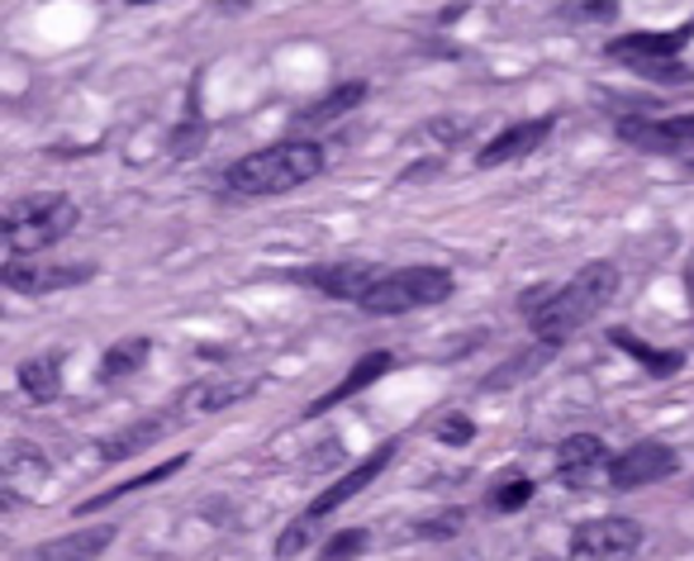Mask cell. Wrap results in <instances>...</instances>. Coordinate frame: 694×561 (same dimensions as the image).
I'll return each instance as SVG.
<instances>
[{
	"label": "cell",
	"mask_w": 694,
	"mask_h": 561,
	"mask_svg": "<svg viewBox=\"0 0 694 561\" xmlns=\"http://www.w3.org/2000/svg\"><path fill=\"white\" fill-rule=\"evenodd\" d=\"M618 291V267L614 262H585V267L566 280L561 291H551L547 301L532 309V338L538 343H566L576 328H585L595 314L614 301Z\"/></svg>",
	"instance_id": "cell-1"
},
{
	"label": "cell",
	"mask_w": 694,
	"mask_h": 561,
	"mask_svg": "<svg viewBox=\"0 0 694 561\" xmlns=\"http://www.w3.org/2000/svg\"><path fill=\"white\" fill-rule=\"evenodd\" d=\"M324 171V152L319 144H272L262 152H247L238 157L234 167L224 171V190L228 196H243V200H257V196H286V190L314 181Z\"/></svg>",
	"instance_id": "cell-2"
},
{
	"label": "cell",
	"mask_w": 694,
	"mask_h": 561,
	"mask_svg": "<svg viewBox=\"0 0 694 561\" xmlns=\"http://www.w3.org/2000/svg\"><path fill=\"white\" fill-rule=\"evenodd\" d=\"M81 209L77 200L67 196H25V200H10L6 205V243L10 253H43L52 248L58 238H67L77 229Z\"/></svg>",
	"instance_id": "cell-3"
},
{
	"label": "cell",
	"mask_w": 694,
	"mask_h": 561,
	"mask_svg": "<svg viewBox=\"0 0 694 561\" xmlns=\"http://www.w3.org/2000/svg\"><path fill=\"white\" fill-rule=\"evenodd\" d=\"M395 452H400V443H381L377 452H371V457H362L358 466H352L343 481H333V485L324 490V495H319V500L310 504V510L300 514V519L291 523L286 533H281L276 552H281V557H295V552H300V548H305V542L314 538V529H319V523H324L333 510H343V504H348L352 495H362V490H366L371 481H377V476H381V471H385L390 462H395Z\"/></svg>",
	"instance_id": "cell-4"
},
{
	"label": "cell",
	"mask_w": 694,
	"mask_h": 561,
	"mask_svg": "<svg viewBox=\"0 0 694 561\" xmlns=\"http://www.w3.org/2000/svg\"><path fill=\"white\" fill-rule=\"evenodd\" d=\"M452 295V272L442 267H404V272H385L381 286L366 295L362 309L366 314H409V309H423V305H438Z\"/></svg>",
	"instance_id": "cell-5"
},
{
	"label": "cell",
	"mask_w": 694,
	"mask_h": 561,
	"mask_svg": "<svg viewBox=\"0 0 694 561\" xmlns=\"http://www.w3.org/2000/svg\"><path fill=\"white\" fill-rule=\"evenodd\" d=\"M637 542H643V523L637 519H590L580 523L571 533V557L576 561H618L637 552Z\"/></svg>",
	"instance_id": "cell-6"
},
{
	"label": "cell",
	"mask_w": 694,
	"mask_h": 561,
	"mask_svg": "<svg viewBox=\"0 0 694 561\" xmlns=\"http://www.w3.org/2000/svg\"><path fill=\"white\" fill-rule=\"evenodd\" d=\"M91 262H20L10 257L6 262V286L20 291V295H52V291H67V286H81L91 280Z\"/></svg>",
	"instance_id": "cell-7"
},
{
	"label": "cell",
	"mask_w": 694,
	"mask_h": 561,
	"mask_svg": "<svg viewBox=\"0 0 694 561\" xmlns=\"http://www.w3.org/2000/svg\"><path fill=\"white\" fill-rule=\"evenodd\" d=\"M675 471V452L666 443H637L628 452H618L609 462V485L614 490H637V485H656Z\"/></svg>",
	"instance_id": "cell-8"
},
{
	"label": "cell",
	"mask_w": 694,
	"mask_h": 561,
	"mask_svg": "<svg viewBox=\"0 0 694 561\" xmlns=\"http://www.w3.org/2000/svg\"><path fill=\"white\" fill-rule=\"evenodd\" d=\"M618 138L647 152H675L694 144V115H671V119H618Z\"/></svg>",
	"instance_id": "cell-9"
},
{
	"label": "cell",
	"mask_w": 694,
	"mask_h": 561,
	"mask_svg": "<svg viewBox=\"0 0 694 561\" xmlns=\"http://www.w3.org/2000/svg\"><path fill=\"white\" fill-rule=\"evenodd\" d=\"M310 286H319L324 295H338V301H366L371 291L381 286V267L377 262H333V267H310Z\"/></svg>",
	"instance_id": "cell-10"
},
{
	"label": "cell",
	"mask_w": 694,
	"mask_h": 561,
	"mask_svg": "<svg viewBox=\"0 0 694 561\" xmlns=\"http://www.w3.org/2000/svg\"><path fill=\"white\" fill-rule=\"evenodd\" d=\"M690 33H694V24L666 29V33H623V39H614L604 52H609L614 62H628V67H637V62H666V58L681 52V43H690Z\"/></svg>",
	"instance_id": "cell-11"
},
{
	"label": "cell",
	"mask_w": 694,
	"mask_h": 561,
	"mask_svg": "<svg viewBox=\"0 0 694 561\" xmlns=\"http://www.w3.org/2000/svg\"><path fill=\"white\" fill-rule=\"evenodd\" d=\"M547 134H551V119H524V125H509L476 152V163L480 167H505V163H514V157H528Z\"/></svg>",
	"instance_id": "cell-12"
},
{
	"label": "cell",
	"mask_w": 694,
	"mask_h": 561,
	"mask_svg": "<svg viewBox=\"0 0 694 561\" xmlns=\"http://www.w3.org/2000/svg\"><path fill=\"white\" fill-rule=\"evenodd\" d=\"M110 542H115V523H96V529H77V533L43 542L39 561H96Z\"/></svg>",
	"instance_id": "cell-13"
},
{
	"label": "cell",
	"mask_w": 694,
	"mask_h": 561,
	"mask_svg": "<svg viewBox=\"0 0 694 561\" xmlns=\"http://www.w3.org/2000/svg\"><path fill=\"white\" fill-rule=\"evenodd\" d=\"M557 462H561V481H590L599 466H609V452H604V443L595 433H576V437H566L561 452H557Z\"/></svg>",
	"instance_id": "cell-14"
},
{
	"label": "cell",
	"mask_w": 694,
	"mask_h": 561,
	"mask_svg": "<svg viewBox=\"0 0 694 561\" xmlns=\"http://www.w3.org/2000/svg\"><path fill=\"white\" fill-rule=\"evenodd\" d=\"M390 372V353H366V357H358V366L333 385L329 395H319L314 405H310V414H324V410H333V405H343V400H352V395H362L371 381H381Z\"/></svg>",
	"instance_id": "cell-15"
},
{
	"label": "cell",
	"mask_w": 694,
	"mask_h": 561,
	"mask_svg": "<svg viewBox=\"0 0 694 561\" xmlns=\"http://www.w3.org/2000/svg\"><path fill=\"white\" fill-rule=\"evenodd\" d=\"M172 414H157V419H144V424H134V429H124L119 437H105L100 443V462H129L138 457L144 447H153L163 433H172Z\"/></svg>",
	"instance_id": "cell-16"
},
{
	"label": "cell",
	"mask_w": 694,
	"mask_h": 561,
	"mask_svg": "<svg viewBox=\"0 0 694 561\" xmlns=\"http://www.w3.org/2000/svg\"><path fill=\"white\" fill-rule=\"evenodd\" d=\"M366 100V86L362 81H348V86H338V91H329L319 105H310L305 115H300V125H333L338 115H348L352 105H362Z\"/></svg>",
	"instance_id": "cell-17"
},
{
	"label": "cell",
	"mask_w": 694,
	"mask_h": 561,
	"mask_svg": "<svg viewBox=\"0 0 694 561\" xmlns=\"http://www.w3.org/2000/svg\"><path fill=\"white\" fill-rule=\"evenodd\" d=\"M148 353H153V343L148 338H124V343H115L110 353L100 357V376L105 381H119V376H134L138 366L148 362Z\"/></svg>",
	"instance_id": "cell-18"
},
{
	"label": "cell",
	"mask_w": 694,
	"mask_h": 561,
	"mask_svg": "<svg viewBox=\"0 0 694 561\" xmlns=\"http://www.w3.org/2000/svg\"><path fill=\"white\" fill-rule=\"evenodd\" d=\"M43 476H48V457L33 443H10L6 447V481H10V490L20 481H43Z\"/></svg>",
	"instance_id": "cell-19"
},
{
	"label": "cell",
	"mask_w": 694,
	"mask_h": 561,
	"mask_svg": "<svg viewBox=\"0 0 694 561\" xmlns=\"http://www.w3.org/2000/svg\"><path fill=\"white\" fill-rule=\"evenodd\" d=\"M20 385H25V395L29 400H52L58 395V357H29L20 362Z\"/></svg>",
	"instance_id": "cell-20"
},
{
	"label": "cell",
	"mask_w": 694,
	"mask_h": 561,
	"mask_svg": "<svg viewBox=\"0 0 694 561\" xmlns=\"http://www.w3.org/2000/svg\"><path fill=\"white\" fill-rule=\"evenodd\" d=\"M182 462H190V457H172V462H163L157 471H138V476L119 481L115 490H100V495H96V500H86L81 510H100V504H110V500H119V495H129V490H144V485H153V481H167V476H176V471H182Z\"/></svg>",
	"instance_id": "cell-21"
},
{
	"label": "cell",
	"mask_w": 694,
	"mask_h": 561,
	"mask_svg": "<svg viewBox=\"0 0 694 561\" xmlns=\"http://www.w3.org/2000/svg\"><path fill=\"white\" fill-rule=\"evenodd\" d=\"M253 385H224V381H205V385H195V391L186 395V410H224V405H234V400H243Z\"/></svg>",
	"instance_id": "cell-22"
},
{
	"label": "cell",
	"mask_w": 694,
	"mask_h": 561,
	"mask_svg": "<svg viewBox=\"0 0 694 561\" xmlns=\"http://www.w3.org/2000/svg\"><path fill=\"white\" fill-rule=\"evenodd\" d=\"M551 353H557V347H551V343H543L538 353H524V357H514L509 366H500V372H490V376H486V391H509V385L519 381L524 372H538V366H543Z\"/></svg>",
	"instance_id": "cell-23"
},
{
	"label": "cell",
	"mask_w": 694,
	"mask_h": 561,
	"mask_svg": "<svg viewBox=\"0 0 694 561\" xmlns=\"http://www.w3.org/2000/svg\"><path fill=\"white\" fill-rule=\"evenodd\" d=\"M614 343H623V353L628 357H637V362H647L656 376H666V372H675V366H681V353H656V347H647V343H637L628 328H618L614 333Z\"/></svg>",
	"instance_id": "cell-24"
},
{
	"label": "cell",
	"mask_w": 694,
	"mask_h": 561,
	"mask_svg": "<svg viewBox=\"0 0 694 561\" xmlns=\"http://www.w3.org/2000/svg\"><path fill=\"white\" fill-rule=\"evenodd\" d=\"M528 500H532V481H524V476L500 485V490H490V510L495 514H519Z\"/></svg>",
	"instance_id": "cell-25"
},
{
	"label": "cell",
	"mask_w": 694,
	"mask_h": 561,
	"mask_svg": "<svg viewBox=\"0 0 694 561\" xmlns=\"http://www.w3.org/2000/svg\"><path fill=\"white\" fill-rule=\"evenodd\" d=\"M561 14H571V20H614L618 0H561Z\"/></svg>",
	"instance_id": "cell-26"
},
{
	"label": "cell",
	"mask_w": 694,
	"mask_h": 561,
	"mask_svg": "<svg viewBox=\"0 0 694 561\" xmlns=\"http://www.w3.org/2000/svg\"><path fill=\"white\" fill-rule=\"evenodd\" d=\"M366 548V533L362 529H348V533H333V542L324 548V561H348Z\"/></svg>",
	"instance_id": "cell-27"
},
{
	"label": "cell",
	"mask_w": 694,
	"mask_h": 561,
	"mask_svg": "<svg viewBox=\"0 0 694 561\" xmlns=\"http://www.w3.org/2000/svg\"><path fill=\"white\" fill-rule=\"evenodd\" d=\"M633 72H637V77H656V81H671V86H675V81H690V67H675L671 58H666V62H637Z\"/></svg>",
	"instance_id": "cell-28"
},
{
	"label": "cell",
	"mask_w": 694,
	"mask_h": 561,
	"mask_svg": "<svg viewBox=\"0 0 694 561\" xmlns=\"http://www.w3.org/2000/svg\"><path fill=\"white\" fill-rule=\"evenodd\" d=\"M471 419H461V414H452V419H442V429H438V437L442 443H471Z\"/></svg>",
	"instance_id": "cell-29"
},
{
	"label": "cell",
	"mask_w": 694,
	"mask_h": 561,
	"mask_svg": "<svg viewBox=\"0 0 694 561\" xmlns=\"http://www.w3.org/2000/svg\"><path fill=\"white\" fill-rule=\"evenodd\" d=\"M461 529V514H442V519H433V523H419V533L423 538H438V533H457Z\"/></svg>",
	"instance_id": "cell-30"
},
{
	"label": "cell",
	"mask_w": 694,
	"mask_h": 561,
	"mask_svg": "<svg viewBox=\"0 0 694 561\" xmlns=\"http://www.w3.org/2000/svg\"><path fill=\"white\" fill-rule=\"evenodd\" d=\"M129 6H157V0H129Z\"/></svg>",
	"instance_id": "cell-31"
},
{
	"label": "cell",
	"mask_w": 694,
	"mask_h": 561,
	"mask_svg": "<svg viewBox=\"0 0 694 561\" xmlns=\"http://www.w3.org/2000/svg\"><path fill=\"white\" fill-rule=\"evenodd\" d=\"M228 6H247V0H228Z\"/></svg>",
	"instance_id": "cell-32"
},
{
	"label": "cell",
	"mask_w": 694,
	"mask_h": 561,
	"mask_svg": "<svg viewBox=\"0 0 694 561\" xmlns=\"http://www.w3.org/2000/svg\"><path fill=\"white\" fill-rule=\"evenodd\" d=\"M690 177H694V163H690Z\"/></svg>",
	"instance_id": "cell-33"
}]
</instances>
